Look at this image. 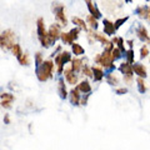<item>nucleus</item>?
Returning <instances> with one entry per match:
<instances>
[{
    "instance_id": "40",
    "label": "nucleus",
    "mask_w": 150,
    "mask_h": 150,
    "mask_svg": "<svg viewBox=\"0 0 150 150\" xmlns=\"http://www.w3.org/2000/svg\"><path fill=\"white\" fill-rule=\"evenodd\" d=\"M146 1H149V0H146Z\"/></svg>"
},
{
    "instance_id": "3",
    "label": "nucleus",
    "mask_w": 150,
    "mask_h": 150,
    "mask_svg": "<svg viewBox=\"0 0 150 150\" xmlns=\"http://www.w3.org/2000/svg\"><path fill=\"white\" fill-rule=\"evenodd\" d=\"M15 39H16V35L11 29L4 30L0 34V48L3 50H10L11 46L15 44Z\"/></svg>"
},
{
    "instance_id": "34",
    "label": "nucleus",
    "mask_w": 150,
    "mask_h": 150,
    "mask_svg": "<svg viewBox=\"0 0 150 150\" xmlns=\"http://www.w3.org/2000/svg\"><path fill=\"white\" fill-rule=\"evenodd\" d=\"M90 94L91 93H88V94H84L83 96H80V105H83V106H86L88 105V101H89V98H90Z\"/></svg>"
},
{
    "instance_id": "20",
    "label": "nucleus",
    "mask_w": 150,
    "mask_h": 150,
    "mask_svg": "<svg viewBox=\"0 0 150 150\" xmlns=\"http://www.w3.org/2000/svg\"><path fill=\"white\" fill-rule=\"evenodd\" d=\"M71 53L78 58V56H81L84 53H85V49H84L80 44L73 43V44H71Z\"/></svg>"
},
{
    "instance_id": "6",
    "label": "nucleus",
    "mask_w": 150,
    "mask_h": 150,
    "mask_svg": "<svg viewBox=\"0 0 150 150\" xmlns=\"http://www.w3.org/2000/svg\"><path fill=\"white\" fill-rule=\"evenodd\" d=\"M60 33H62V31H60V25L59 24L50 25L49 30H48V36H49V39H50V41H51V44H53V45L59 40Z\"/></svg>"
},
{
    "instance_id": "15",
    "label": "nucleus",
    "mask_w": 150,
    "mask_h": 150,
    "mask_svg": "<svg viewBox=\"0 0 150 150\" xmlns=\"http://www.w3.org/2000/svg\"><path fill=\"white\" fill-rule=\"evenodd\" d=\"M91 74H93V79L95 83H99L104 79V70L100 67H91Z\"/></svg>"
},
{
    "instance_id": "28",
    "label": "nucleus",
    "mask_w": 150,
    "mask_h": 150,
    "mask_svg": "<svg viewBox=\"0 0 150 150\" xmlns=\"http://www.w3.org/2000/svg\"><path fill=\"white\" fill-rule=\"evenodd\" d=\"M123 58V54H121V51L116 48V46H114L111 50V59H112V62H116V60H119Z\"/></svg>"
},
{
    "instance_id": "37",
    "label": "nucleus",
    "mask_w": 150,
    "mask_h": 150,
    "mask_svg": "<svg viewBox=\"0 0 150 150\" xmlns=\"http://www.w3.org/2000/svg\"><path fill=\"white\" fill-rule=\"evenodd\" d=\"M4 124H6V125L10 124V116H9V114L4 115Z\"/></svg>"
},
{
    "instance_id": "17",
    "label": "nucleus",
    "mask_w": 150,
    "mask_h": 150,
    "mask_svg": "<svg viewBox=\"0 0 150 150\" xmlns=\"http://www.w3.org/2000/svg\"><path fill=\"white\" fill-rule=\"evenodd\" d=\"M71 67H70V69L73 70L74 73H80V70H81V67L84 65V60L83 59H79V58H76V56H75L74 59H71Z\"/></svg>"
},
{
    "instance_id": "35",
    "label": "nucleus",
    "mask_w": 150,
    "mask_h": 150,
    "mask_svg": "<svg viewBox=\"0 0 150 150\" xmlns=\"http://www.w3.org/2000/svg\"><path fill=\"white\" fill-rule=\"evenodd\" d=\"M115 93L118 94V95H125V94L128 93V88H118L115 90Z\"/></svg>"
},
{
    "instance_id": "1",
    "label": "nucleus",
    "mask_w": 150,
    "mask_h": 150,
    "mask_svg": "<svg viewBox=\"0 0 150 150\" xmlns=\"http://www.w3.org/2000/svg\"><path fill=\"white\" fill-rule=\"evenodd\" d=\"M54 62L51 59H48V60H43L39 67L35 68V71H36V78L38 80L41 81V83H45L46 80L53 78V73H54Z\"/></svg>"
},
{
    "instance_id": "12",
    "label": "nucleus",
    "mask_w": 150,
    "mask_h": 150,
    "mask_svg": "<svg viewBox=\"0 0 150 150\" xmlns=\"http://www.w3.org/2000/svg\"><path fill=\"white\" fill-rule=\"evenodd\" d=\"M137 36H138V39L140 41H143V43H146V44L149 43V39H150L149 31H148V29L144 25H139L138 26V29H137Z\"/></svg>"
},
{
    "instance_id": "33",
    "label": "nucleus",
    "mask_w": 150,
    "mask_h": 150,
    "mask_svg": "<svg viewBox=\"0 0 150 150\" xmlns=\"http://www.w3.org/2000/svg\"><path fill=\"white\" fill-rule=\"evenodd\" d=\"M43 60H44L43 54H41L40 51H38V53L35 54V68H36V67H39V65L43 63Z\"/></svg>"
},
{
    "instance_id": "31",
    "label": "nucleus",
    "mask_w": 150,
    "mask_h": 150,
    "mask_svg": "<svg viewBox=\"0 0 150 150\" xmlns=\"http://www.w3.org/2000/svg\"><path fill=\"white\" fill-rule=\"evenodd\" d=\"M80 71L84 74V75H86L88 78H93V74H91V69H90V67L89 65H86V64H84L83 67H81V70Z\"/></svg>"
},
{
    "instance_id": "22",
    "label": "nucleus",
    "mask_w": 150,
    "mask_h": 150,
    "mask_svg": "<svg viewBox=\"0 0 150 150\" xmlns=\"http://www.w3.org/2000/svg\"><path fill=\"white\" fill-rule=\"evenodd\" d=\"M18 60H19V63H20V65H23V67H29L30 63H31L30 55L28 54V53H23V54L18 58Z\"/></svg>"
},
{
    "instance_id": "26",
    "label": "nucleus",
    "mask_w": 150,
    "mask_h": 150,
    "mask_svg": "<svg viewBox=\"0 0 150 150\" xmlns=\"http://www.w3.org/2000/svg\"><path fill=\"white\" fill-rule=\"evenodd\" d=\"M134 55H135V53H134V50L133 49H129V50H125V53H124V56H125V62H128L129 64H133V63H135V58H134Z\"/></svg>"
},
{
    "instance_id": "11",
    "label": "nucleus",
    "mask_w": 150,
    "mask_h": 150,
    "mask_svg": "<svg viewBox=\"0 0 150 150\" xmlns=\"http://www.w3.org/2000/svg\"><path fill=\"white\" fill-rule=\"evenodd\" d=\"M135 14L140 18V19H145L146 21H149L150 19V8L149 5H140L135 9Z\"/></svg>"
},
{
    "instance_id": "5",
    "label": "nucleus",
    "mask_w": 150,
    "mask_h": 150,
    "mask_svg": "<svg viewBox=\"0 0 150 150\" xmlns=\"http://www.w3.org/2000/svg\"><path fill=\"white\" fill-rule=\"evenodd\" d=\"M0 106H3L4 109H10L13 106V103L15 100V95H13L11 93H1L0 94Z\"/></svg>"
},
{
    "instance_id": "14",
    "label": "nucleus",
    "mask_w": 150,
    "mask_h": 150,
    "mask_svg": "<svg viewBox=\"0 0 150 150\" xmlns=\"http://www.w3.org/2000/svg\"><path fill=\"white\" fill-rule=\"evenodd\" d=\"M103 25H104V33H105V35L112 36L116 33L115 26H114V23H112V21L108 20V19H104V20H103Z\"/></svg>"
},
{
    "instance_id": "21",
    "label": "nucleus",
    "mask_w": 150,
    "mask_h": 150,
    "mask_svg": "<svg viewBox=\"0 0 150 150\" xmlns=\"http://www.w3.org/2000/svg\"><path fill=\"white\" fill-rule=\"evenodd\" d=\"M105 76V80H106V83L109 84V85H111V86H115V85H118L119 84V78L116 76V75H114V74H105L104 75Z\"/></svg>"
},
{
    "instance_id": "23",
    "label": "nucleus",
    "mask_w": 150,
    "mask_h": 150,
    "mask_svg": "<svg viewBox=\"0 0 150 150\" xmlns=\"http://www.w3.org/2000/svg\"><path fill=\"white\" fill-rule=\"evenodd\" d=\"M60 40L63 41V44H65V45H71L73 43H75V41L71 39V36H70V34L69 33H60V38H59Z\"/></svg>"
},
{
    "instance_id": "25",
    "label": "nucleus",
    "mask_w": 150,
    "mask_h": 150,
    "mask_svg": "<svg viewBox=\"0 0 150 150\" xmlns=\"http://www.w3.org/2000/svg\"><path fill=\"white\" fill-rule=\"evenodd\" d=\"M137 85H138V90L140 94H145L148 91V86H146V84H145V80L142 78H138L137 79Z\"/></svg>"
},
{
    "instance_id": "4",
    "label": "nucleus",
    "mask_w": 150,
    "mask_h": 150,
    "mask_svg": "<svg viewBox=\"0 0 150 150\" xmlns=\"http://www.w3.org/2000/svg\"><path fill=\"white\" fill-rule=\"evenodd\" d=\"M51 10H53L55 19L59 21L60 26H67L68 25V19L67 15H65V6L64 4L59 3V1H54L53 6H51Z\"/></svg>"
},
{
    "instance_id": "39",
    "label": "nucleus",
    "mask_w": 150,
    "mask_h": 150,
    "mask_svg": "<svg viewBox=\"0 0 150 150\" xmlns=\"http://www.w3.org/2000/svg\"><path fill=\"white\" fill-rule=\"evenodd\" d=\"M133 1V0H125V3H131Z\"/></svg>"
},
{
    "instance_id": "9",
    "label": "nucleus",
    "mask_w": 150,
    "mask_h": 150,
    "mask_svg": "<svg viewBox=\"0 0 150 150\" xmlns=\"http://www.w3.org/2000/svg\"><path fill=\"white\" fill-rule=\"evenodd\" d=\"M86 3V6H88V10L90 13V15L94 16L95 19H100L103 15H101V11L99 10V8L96 6V4L93 1V0H85Z\"/></svg>"
},
{
    "instance_id": "18",
    "label": "nucleus",
    "mask_w": 150,
    "mask_h": 150,
    "mask_svg": "<svg viewBox=\"0 0 150 150\" xmlns=\"http://www.w3.org/2000/svg\"><path fill=\"white\" fill-rule=\"evenodd\" d=\"M119 70H120V73L123 75H131V76L134 75L133 69H131V64H129L128 62H123V63H121L120 67H119Z\"/></svg>"
},
{
    "instance_id": "24",
    "label": "nucleus",
    "mask_w": 150,
    "mask_h": 150,
    "mask_svg": "<svg viewBox=\"0 0 150 150\" xmlns=\"http://www.w3.org/2000/svg\"><path fill=\"white\" fill-rule=\"evenodd\" d=\"M86 25H89L91 28V30H98V28H99V24H98V19H95L94 16L91 15H89L86 18Z\"/></svg>"
},
{
    "instance_id": "30",
    "label": "nucleus",
    "mask_w": 150,
    "mask_h": 150,
    "mask_svg": "<svg viewBox=\"0 0 150 150\" xmlns=\"http://www.w3.org/2000/svg\"><path fill=\"white\" fill-rule=\"evenodd\" d=\"M149 56V45L145 44L142 46V49H140V59H145Z\"/></svg>"
},
{
    "instance_id": "27",
    "label": "nucleus",
    "mask_w": 150,
    "mask_h": 150,
    "mask_svg": "<svg viewBox=\"0 0 150 150\" xmlns=\"http://www.w3.org/2000/svg\"><path fill=\"white\" fill-rule=\"evenodd\" d=\"M10 51H11V53H13V55H14V56H15V58H16V59H18V58H19V56H20L21 54H23L21 46H20V45H19L18 43H15V44H14V45L11 46V49H10Z\"/></svg>"
},
{
    "instance_id": "8",
    "label": "nucleus",
    "mask_w": 150,
    "mask_h": 150,
    "mask_svg": "<svg viewBox=\"0 0 150 150\" xmlns=\"http://www.w3.org/2000/svg\"><path fill=\"white\" fill-rule=\"evenodd\" d=\"M63 74H64V76H65V79L64 80H67L70 85H76L78 84V81H79V76H78V74L76 73H74L71 69H65L64 71H63Z\"/></svg>"
},
{
    "instance_id": "36",
    "label": "nucleus",
    "mask_w": 150,
    "mask_h": 150,
    "mask_svg": "<svg viewBox=\"0 0 150 150\" xmlns=\"http://www.w3.org/2000/svg\"><path fill=\"white\" fill-rule=\"evenodd\" d=\"M133 80H134V76H131V75H124V81H125V84L130 85V84L133 83Z\"/></svg>"
},
{
    "instance_id": "16",
    "label": "nucleus",
    "mask_w": 150,
    "mask_h": 150,
    "mask_svg": "<svg viewBox=\"0 0 150 150\" xmlns=\"http://www.w3.org/2000/svg\"><path fill=\"white\" fill-rule=\"evenodd\" d=\"M76 89L79 90V93L81 94H88V93H91V85H90V81L89 80H81L80 83L78 84Z\"/></svg>"
},
{
    "instance_id": "32",
    "label": "nucleus",
    "mask_w": 150,
    "mask_h": 150,
    "mask_svg": "<svg viewBox=\"0 0 150 150\" xmlns=\"http://www.w3.org/2000/svg\"><path fill=\"white\" fill-rule=\"evenodd\" d=\"M68 33L70 34V36H71V39L75 41V40H76L78 38H79V33H80V29L75 26V28H73V29L70 30V31H68Z\"/></svg>"
},
{
    "instance_id": "13",
    "label": "nucleus",
    "mask_w": 150,
    "mask_h": 150,
    "mask_svg": "<svg viewBox=\"0 0 150 150\" xmlns=\"http://www.w3.org/2000/svg\"><path fill=\"white\" fill-rule=\"evenodd\" d=\"M58 94L60 96V99L65 100L68 98V90H67V85H65V80L64 78H60L58 81Z\"/></svg>"
},
{
    "instance_id": "7",
    "label": "nucleus",
    "mask_w": 150,
    "mask_h": 150,
    "mask_svg": "<svg viewBox=\"0 0 150 150\" xmlns=\"http://www.w3.org/2000/svg\"><path fill=\"white\" fill-rule=\"evenodd\" d=\"M131 69L135 75H138V78L142 79H146L148 78V71L145 69V65L142 63H133L131 64Z\"/></svg>"
},
{
    "instance_id": "19",
    "label": "nucleus",
    "mask_w": 150,
    "mask_h": 150,
    "mask_svg": "<svg viewBox=\"0 0 150 150\" xmlns=\"http://www.w3.org/2000/svg\"><path fill=\"white\" fill-rule=\"evenodd\" d=\"M71 21H73L74 25H76V28H79V29H83V30L88 31V25H86V23H85V20H83L81 18H79V16H73V18H71Z\"/></svg>"
},
{
    "instance_id": "29",
    "label": "nucleus",
    "mask_w": 150,
    "mask_h": 150,
    "mask_svg": "<svg viewBox=\"0 0 150 150\" xmlns=\"http://www.w3.org/2000/svg\"><path fill=\"white\" fill-rule=\"evenodd\" d=\"M129 20V16H123V18H118L114 23V26H115V30H118L119 28H121V25H124L126 21Z\"/></svg>"
},
{
    "instance_id": "2",
    "label": "nucleus",
    "mask_w": 150,
    "mask_h": 150,
    "mask_svg": "<svg viewBox=\"0 0 150 150\" xmlns=\"http://www.w3.org/2000/svg\"><path fill=\"white\" fill-rule=\"evenodd\" d=\"M36 26H38V39H39L40 44L43 48L48 49V48H51L53 44L48 36V30L45 29V21L43 18H39L36 21Z\"/></svg>"
},
{
    "instance_id": "38",
    "label": "nucleus",
    "mask_w": 150,
    "mask_h": 150,
    "mask_svg": "<svg viewBox=\"0 0 150 150\" xmlns=\"http://www.w3.org/2000/svg\"><path fill=\"white\" fill-rule=\"evenodd\" d=\"M128 44L130 46V49H133V46H134V40H128Z\"/></svg>"
},
{
    "instance_id": "10",
    "label": "nucleus",
    "mask_w": 150,
    "mask_h": 150,
    "mask_svg": "<svg viewBox=\"0 0 150 150\" xmlns=\"http://www.w3.org/2000/svg\"><path fill=\"white\" fill-rule=\"evenodd\" d=\"M80 93H79V90L76 88H73L71 90H70L68 93V98H69V100L70 103H71V105L74 106H78V105H80Z\"/></svg>"
}]
</instances>
